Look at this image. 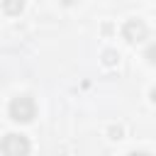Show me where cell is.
<instances>
[{"mask_svg": "<svg viewBox=\"0 0 156 156\" xmlns=\"http://www.w3.org/2000/svg\"><path fill=\"white\" fill-rule=\"evenodd\" d=\"M119 61V56H117V51H112V49H107V51H102V63L105 66H115Z\"/></svg>", "mask_w": 156, "mask_h": 156, "instance_id": "obj_5", "label": "cell"}, {"mask_svg": "<svg viewBox=\"0 0 156 156\" xmlns=\"http://www.w3.org/2000/svg\"><path fill=\"white\" fill-rule=\"evenodd\" d=\"M2 10H5V15L15 17L24 10V0H2Z\"/></svg>", "mask_w": 156, "mask_h": 156, "instance_id": "obj_4", "label": "cell"}, {"mask_svg": "<svg viewBox=\"0 0 156 156\" xmlns=\"http://www.w3.org/2000/svg\"><path fill=\"white\" fill-rule=\"evenodd\" d=\"M37 115V105L32 100V95H17L10 102V119L15 122H32Z\"/></svg>", "mask_w": 156, "mask_h": 156, "instance_id": "obj_1", "label": "cell"}, {"mask_svg": "<svg viewBox=\"0 0 156 156\" xmlns=\"http://www.w3.org/2000/svg\"><path fill=\"white\" fill-rule=\"evenodd\" d=\"M63 2H66V5H71V2H73V0H63Z\"/></svg>", "mask_w": 156, "mask_h": 156, "instance_id": "obj_9", "label": "cell"}, {"mask_svg": "<svg viewBox=\"0 0 156 156\" xmlns=\"http://www.w3.org/2000/svg\"><path fill=\"white\" fill-rule=\"evenodd\" d=\"M129 156H151V154H146V151H132Z\"/></svg>", "mask_w": 156, "mask_h": 156, "instance_id": "obj_8", "label": "cell"}, {"mask_svg": "<svg viewBox=\"0 0 156 156\" xmlns=\"http://www.w3.org/2000/svg\"><path fill=\"white\" fill-rule=\"evenodd\" d=\"M146 58H149V63H154V49H149V51H146Z\"/></svg>", "mask_w": 156, "mask_h": 156, "instance_id": "obj_7", "label": "cell"}, {"mask_svg": "<svg viewBox=\"0 0 156 156\" xmlns=\"http://www.w3.org/2000/svg\"><path fill=\"white\" fill-rule=\"evenodd\" d=\"M146 34H149V29H146V24H144L141 20H127L124 27H122V37H124L129 44H139V41H144Z\"/></svg>", "mask_w": 156, "mask_h": 156, "instance_id": "obj_3", "label": "cell"}, {"mask_svg": "<svg viewBox=\"0 0 156 156\" xmlns=\"http://www.w3.org/2000/svg\"><path fill=\"white\" fill-rule=\"evenodd\" d=\"M0 149L5 156H27L29 154V139L24 134H17V132L5 134L0 141Z\"/></svg>", "mask_w": 156, "mask_h": 156, "instance_id": "obj_2", "label": "cell"}, {"mask_svg": "<svg viewBox=\"0 0 156 156\" xmlns=\"http://www.w3.org/2000/svg\"><path fill=\"white\" fill-rule=\"evenodd\" d=\"M110 136L112 139H122V127H110Z\"/></svg>", "mask_w": 156, "mask_h": 156, "instance_id": "obj_6", "label": "cell"}]
</instances>
